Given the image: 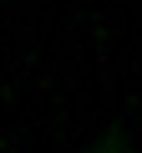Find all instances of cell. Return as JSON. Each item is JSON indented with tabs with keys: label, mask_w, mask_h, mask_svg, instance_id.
I'll return each mask as SVG.
<instances>
[{
	"label": "cell",
	"mask_w": 142,
	"mask_h": 153,
	"mask_svg": "<svg viewBox=\"0 0 142 153\" xmlns=\"http://www.w3.org/2000/svg\"><path fill=\"white\" fill-rule=\"evenodd\" d=\"M81 153H132V138H127V128H122V123H112V128H107L91 148H81Z\"/></svg>",
	"instance_id": "obj_1"
}]
</instances>
